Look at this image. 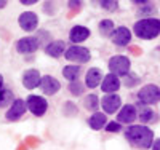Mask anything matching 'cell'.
<instances>
[{
    "label": "cell",
    "mask_w": 160,
    "mask_h": 150,
    "mask_svg": "<svg viewBox=\"0 0 160 150\" xmlns=\"http://www.w3.org/2000/svg\"><path fill=\"white\" fill-rule=\"evenodd\" d=\"M45 53L51 58H59L62 53H66V43L62 40H56V42H51L50 45H47Z\"/></svg>",
    "instance_id": "ac0fdd59"
},
{
    "label": "cell",
    "mask_w": 160,
    "mask_h": 150,
    "mask_svg": "<svg viewBox=\"0 0 160 150\" xmlns=\"http://www.w3.org/2000/svg\"><path fill=\"white\" fill-rule=\"evenodd\" d=\"M90 37V29L83 26H74L71 32H69V38L72 43H80V42H85V40Z\"/></svg>",
    "instance_id": "2e32d148"
},
{
    "label": "cell",
    "mask_w": 160,
    "mask_h": 150,
    "mask_svg": "<svg viewBox=\"0 0 160 150\" xmlns=\"http://www.w3.org/2000/svg\"><path fill=\"white\" fill-rule=\"evenodd\" d=\"M109 70L114 75L125 77L127 74H130V59L127 56H122V54L112 56L109 61Z\"/></svg>",
    "instance_id": "277c9868"
},
{
    "label": "cell",
    "mask_w": 160,
    "mask_h": 150,
    "mask_svg": "<svg viewBox=\"0 0 160 150\" xmlns=\"http://www.w3.org/2000/svg\"><path fill=\"white\" fill-rule=\"evenodd\" d=\"M69 91L74 94V96H80V94L83 93V85L78 83V81H72L69 85Z\"/></svg>",
    "instance_id": "d4e9b609"
},
{
    "label": "cell",
    "mask_w": 160,
    "mask_h": 150,
    "mask_svg": "<svg viewBox=\"0 0 160 150\" xmlns=\"http://www.w3.org/2000/svg\"><path fill=\"white\" fill-rule=\"evenodd\" d=\"M99 5H101L102 8H106V10H109V11H114V10H117V7H118L117 2H111V0H101Z\"/></svg>",
    "instance_id": "484cf974"
},
{
    "label": "cell",
    "mask_w": 160,
    "mask_h": 150,
    "mask_svg": "<svg viewBox=\"0 0 160 150\" xmlns=\"http://www.w3.org/2000/svg\"><path fill=\"white\" fill-rule=\"evenodd\" d=\"M125 136L135 147L142 148V150L151 148L154 144V133L148 126H142V125L128 126L125 129Z\"/></svg>",
    "instance_id": "6da1fadb"
},
{
    "label": "cell",
    "mask_w": 160,
    "mask_h": 150,
    "mask_svg": "<svg viewBox=\"0 0 160 150\" xmlns=\"http://www.w3.org/2000/svg\"><path fill=\"white\" fill-rule=\"evenodd\" d=\"M62 75L69 81H77V78L80 75V67L78 65H66L62 69Z\"/></svg>",
    "instance_id": "ffe728a7"
},
{
    "label": "cell",
    "mask_w": 160,
    "mask_h": 150,
    "mask_svg": "<svg viewBox=\"0 0 160 150\" xmlns=\"http://www.w3.org/2000/svg\"><path fill=\"white\" fill-rule=\"evenodd\" d=\"M138 117V110L135 105L131 104H127L125 107H122V110L118 112L117 115V121L118 123H131V121H135Z\"/></svg>",
    "instance_id": "5bb4252c"
},
{
    "label": "cell",
    "mask_w": 160,
    "mask_h": 150,
    "mask_svg": "<svg viewBox=\"0 0 160 150\" xmlns=\"http://www.w3.org/2000/svg\"><path fill=\"white\" fill-rule=\"evenodd\" d=\"M21 3H22V5H34L35 0H21Z\"/></svg>",
    "instance_id": "4dcf8cb0"
},
{
    "label": "cell",
    "mask_w": 160,
    "mask_h": 150,
    "mask_svg": "<svg viewBox=\"0 0 160 150\" xmlns=\"http://www.w3.org/2000/svg\"><path fill=\"white\" fill-rule=\"evenodd\" d=\"M16 50L21 54H29L38 50V40L35 37H22L16 42Z\"/></svg>",
    "instance_id": "ba28073f"
},
{
    "label": "cell",
    "mask_w": 160,
    "mask_h": 150,
    "mask_svg": "<svg viewBox=\"0 0 160 150\" xmlns=\"http://www.w3.org/2000/svg\"><path fill=\"white\" fill-rule=\"evenodd\" d=\"M102 80V74L99 69H96V67H91V69L87 72V77H85V85L88 88H96Z\"/></svg>",
    "instance_id": "e0dca14e"
},
{
    "label": "cell",
    "mask_w": 160,
    "mask_h": 150,
    "mask_svg": "<svg viewBox=\"0 0 160 150\" xmlns=\"http://www.w3.org/2000/svg\"><path fill=\"white\" fill-rule=\"evenodd\" d=\"M98 104H99V99L96 94H88L87 99H85V107L87 110H96L98 109Z\"/></svg>",
    "instance_id": "cb8c5ba5"
},
{
    "label": "cell",
    "mask_w": 160,
    "mask_h": 150,
    "mask_svg": "<svg viewBox=\"0 0 160 150\" xmlns=\"http://www.w3.org/2000/svg\"><path fill=\"white\" fill-rule=\"evenodd\" d=\"M13 102V93L10 90H0V107H7Z\"/></svg>",
    "instance_id": "603a6c76"
},
{
    "label": "cell",
    "mask_w": 160,
    "mask_h": 150,
    "mask_svg": "<svg viewBox=\"0 0 160 150\" xmlns=\"http://www.w3.org/2000/svg\"><path fill=\"white\" fill-rule=\"evenodd\" d=\"M66 109H69L68 112H64L66 115H75V114H77V107H75L72 102H66Z\"/></svg>",
    "instance_id": "f1b7e54d"
},
{
    "label": "cell",
    "mask_w": 160,
    "mask_h": 150,
    "mask_svg": "<svg viewBox=\"0 0 160 150\" xmlns=\"http://www.w3.org/2000/svg\"><path fill=\"white\" fill-rule=\"evenodd\" d=\"M106 129L109 133H117V131H120V123L118 121H111V123L106 125Z\"/></svg>",
    "instance_id": "83f0119b"
},
{
    "label": "cell",
    "mask_w": 160,
    "mask_h": 150,
    "mask_svg": "<svg viewBox=\"0 0 160 150\" xmlns=\"http://www.w3.org/2000/svg\"><path fill=\"white\" fill-rule=\"evenodd\" d=\"M7 5V2H5V0H0V8H3Z\"/></svg>",
    "instance_id": "1f68e13d"
},
{
    "label": "cell",
    "mask_w": 160,
    "mask_h": 150,
    "mask_svg": "<svg viewBox=\"0 0 160 150\" xmlns=\"http://www.w3.org/2000/svg\"><path fill=\"white\" fill-rule=\"evenodd\" d=\"M135 34L142 40L155 38L160 34V19L157 18H144L135 24Z\"/></svg>",
    "instance_id": "7a4b0ae2"
},
{
    "label": "cell",
    "mask_w": 160,
    "mask_h": 150,
    "mask_svg": "<svg viewBox=\"0 0 160 150\" xmlns=\"http://www.w3.org/2000/svg\"><path fill=\"white\" fill-rule=\"evenodd\" d=\"M26 110H28V104H26V101H22V99H15V102H13V104L10 105V109L7 110L5 117H7L8 121H16V120H19V118L26 114Z\"/></svg>",
    "instance_id": "52a82bcc"
},
{
    "label": "cell",
    "mask_w": 160,
    "mask_h": 150,
    "mask_svg": "<svg viewBox=\"0 0 160 150\" xmlns=\"http://www.w3.org/2000/svg\"><path fill=\"white\" fill-rule=\"evenodd\" d=\"M138 99L141 104H146V105H152V104H157L160 101V88L155 86V85H146L139 90L138 93Z\"/></svg>",
    "instance_id": "3957f363"
},
{
    "label": "cell",
    "mask_w": 160,
    "mask_h": 150,
    "mask_svg": "<svg viewBox=\"0 0 160 150\" xmlns=\"http://www.w3.org/2000/svg\"><path fill=\"white\" fill-rule=\"evenodd\" d=\"M152 150H160V139H157V141L152 144Z\"/></svg>",
    "instance_id": "f546056e"
},
{
    "label": "cell",
    "mask_w": 160,
    "mask_h": 150,
    "mask_svg": "<svg viewBox=\"0 0 160 150\" xmlns=\"http://www.w3.org/2000/svg\"><path fill=\"white\" fill-rule=\"evenodd\" d=\"M19 26H21V29L28 31V32L35 31L37 26H38L37 15H35V13H32V11H24L22 15L19 16Z\"/></svg>",
    "instance_id": "30bf717a"
},
{
    "label": "cell",
    "mask_w": 160,
    "mask_h": 150,
    "mask_svg": "<svg viewBox=\"0 0 160 150\" xmlns=\"http://www.w3.org/2000/svg\"><path fill=\"white\" fill-rule=\"evenodd\" d=\"M138 117L141 121H151L155 118V114L152 112V109L149 107H139L138 109Z\"/></svg>",
    "instance_id": "7402d4cb"
},
{
    "label": "cell",
    "mask_w": 160,
    "mask_h": 150,
    "mask_svg": "<svg viewBox=\"0 0 160 150\" xmlns=\"http://www.w3.org/2000/svg\"><path fill=\"white\" fill-rule=\"evenodd\" d=\"M101 105H102L106 114H115L117 109H120V105H122V99H120V96H117L115 93L114 94H108V96L102 98Z\"/></svg>",
    "instance_id": "8fae6325"
},
{
    "label": "cell",
    "mask_w": 160,
    "mask_h": 150,
    "mask_svg": "<svg viewBox=\"0 0 160 150\" xmlns=\"http://www.w3.org/2000/svg\"><path fill=\"white\" fill-rule=\"evenodd\" d=\"M90 58H91L90 51L83 46H71L69 50H66V59H69L72 62L83 64V62H88Z\"/></svg>",
    "instance_id": "5b68a950"
},
{
    "label": "cell",
    "mask_w": 160,
    "mask_h": 150,
    "mask_svg": "<svg viewBox=\"0 0 160 150\" xmlns=\"http://www.w3.org/2000/svg\"><path fill=\"white\" fill-rule=\"evenodd\" d=\"M26 104H28V109L35 117H42L48 109V102L42 96H29L28 101H26Z\"/></svg>",
    "instance_id": "8992f818"
},
{
    "label": "cell",
    "mask_w": 160,
    "mask_h": 150,
    "mask_svg": "<svg viewBox=\"0 0 160 150\" xmlns=\"http://www.w3.org/2000/svg\"><path fill=\"white\" fill-rule=\"evenodd\" d=\"M2 85H3V77L0 75V90H2Z\"/></svg>",
    "instance_id": "d6a6232c"
},
{
    "label": "cell",
    "mask_w": 160,
    "mask_h": 150,
    "mask_svg": "<svg viewBox=\"0 0 160 150\" xmlns=\"http://www.w3.org/2000/svg\"><path fill=\"white\" fill-rule=\"evenodd\" d=\"M98 29H99V32H101L104 37L112 35V32L115 31V29H114V22H112L111 19H104V21H101L99 26H98Z\"/></svg>",
    "instance_id": "44dd1931"
},
{
    "label": "cell",
    "mask_w": 160,
    "mask_h": 150,
    "mask_svg": "<svg viewBox=\"0 0 160 150\" xmlns=\"http://www.w3.org/2000/svg\"><path fill=\"white\" fill-rule=\"evenodd\" d=\"M120 88V80L117 75L114 74H109L102 78V83H101V90L104 93H109V94H114L117 90Z\"/></svg>",
    "instance_id": "9a60e30c"
},
{
    "label": "cell",
    "mask_w": 160,
    "mask_h": 150,
    "mask_svg": "<svg viewBox=\"0 0 160 150\" xmlns=\"http://www.w3.org/2000/svg\"><path fill=\"white\" fill-rule=\"evenodd\" d=\"M123 78H125V85H127V86H133L135 83H138V80H139L136 75H133L131 72H130V74H127Z\"/></svg>",
    "instance_id": "4316f807"
},
{
    "label": "cell",
    "mask_w": 160,
    "mask_h": 150,
    "mask_svg": "<svg viewBox=\"0 0 160 150\" xmlns=\"http://www.w3.org/2000/svg\"><path fill=\"white\" fill-rule=\"evenodd\" d=\"M40 88H42V91L45 94H48V96H51V94H56L61 88V83L51 75H45L42 77V83H40Z\"/></svg>",
    "instance_id": "7c38bea8"
},
{
    "label": "cell",
    "mask_w": 160,
    "mask_h": 150,
    "mask_svg": "<svg viewBox=\"0 0 160 150\" xmlns=\"http://www.w3.org/2000/svg\"><path fill=\"white\" fill-rule=\"evenodd\" d=\"M88 125H90L91 129H96V131L102 129V128H106V125H108V118H106V115L101 114V112H95L90 117Z\"/></svg>",
    "instance_id": "d6986e66"
},
{
    "label": "cell",
    "mask_w": 160,
    "mask_h": 150,
    "mask_svg": "<svg viewBox=\"0 0 160 150\" xmlns=\"http://www.w3.org/2000/svg\"><path fill=\"white\" fill-rule=\"evenodd\" d=\"M42 83V77H40V72L35 69H29L22 74V85L28 90H34L37 86H40Z\"/></svg>",
    "instance_id": "9c48e42d"
},
{
    "label": "cell",
    "mask_w": 160,
    "mask_h": 150,
    "mask_svg": "<svg viewBox=\"0 0 160 150\" xmlns=\"http://www.w3.org/2000/svg\"><path fill=\"white\" fill-rule=\"evenodd\" d=\"M111 38H112V42H114L115 45L125 46V45L130 43V40H131V32L127 29V27L122 26V27H117V29L112 32Z\"/></svg>",
    "instance_id": "4fadbf2b"
}]
</instances>
